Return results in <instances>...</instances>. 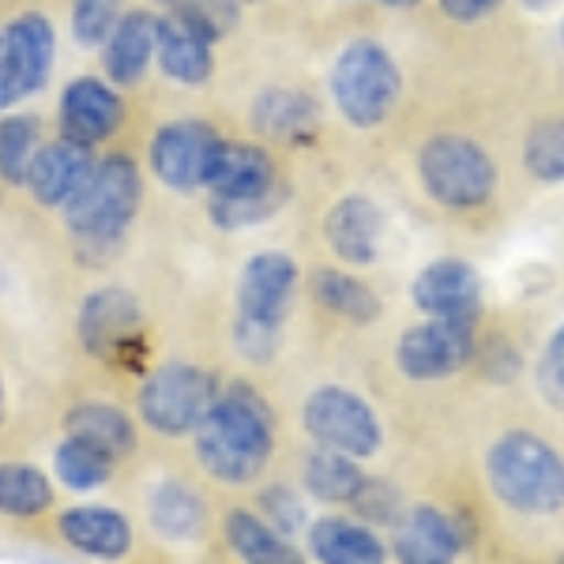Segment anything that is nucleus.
I'll list each match as a JSON object with an SVG mask.
<instances>
[{
  "instance_id": "nucleus-27",
  "label": "nucleus",
  "mask_w": 564,
  "mask_h": 564,
  "mask_svg": "<svg viewBox=\"0 0 564 564\" xmlns=\"http://www.w3.org/2000/svg\"><path fill=\"white\" fill-rule=\"evenodd\" d=\"M302 486L308 489V497H316L321 505L354 508L358 497L366 494L369 475L361 470V459L343 456V452H332V448H316V452H308V459L302 467Z\"/></svg>"
},
{
  "instance_id": "nucleus-23",
  "label": "nucleus",
  "mask_w": 564,
  "mask_h": 564,
  "mask_svg": "<svg viewBox=\"0 0 564 564\" xmlns=\"http://www.w3.org/2000/svg\"><path fill=\"white\" fill-rule=\"evenodd\" d=\"M154 65L162 76L181 87H204L215 76V45L199 39L174 12L159 15V39H154Z\"/></svg>"
},
{
  "instance_id": "nucleus-21",
  "label": "nucleus",
  "mask_w": 564,
  "mask_h": 564,
  "mask_svg": "<svg viewBox=\"0 0 564 564\" xmlns=\"http://www.w3.org/2000/svg\"><path fill=\"white\" fill-rule=\"evenodd\" d=\"M327 245L339 260L354 263V268H366L380 257V234H384V212L377 207V199L354 193L343 196L339 204L327 212L324 223Z\"/></svg>"
},
{
  "instance_id": "nucleus-26",
  "label": "nucleus",
  "mask_w": 564,
  "mask_h": 564,
  "mask_svg": "<svg viewBox=\"0 0 564 564\" xmlns=\"http://www.w3.org/2000/svg\"><path fill=\"white\" fill-rule=\"evenodd\" d=\"M148 516L151 527L170 542H196L207 531V505L193 486H185L181 478H166L151 489L148 497Z\"/></svg>"
},
{
  "instance_id": "nucleus-45",
  "label": "nucleus",
  "mask_w": 564,
  "mask_h": 564,
  "mask_svg": "<svg viewBox=\"0 0 564 564\" xmlns=\"http://www.w3.org/2000/svg\"><path fill=\"white\" fill-rule=\"evenodd\" d=\"M561 45H564V23H561Z\"/></svg>"
},
{
  "instance_id": "nucleus-16",
  "label": "nucleus",
  "mask_w": 564,
  "mask_h": 564,
  "mask_svg": "<svg viewBox=\"0 0 564 564\" xmlns=\"http://www.w3.org/2000/svg\"><path fill=\"white\" fill-rule=\"evenodd\" d=\"M98 166V154L76 143L61 140H45L39 154L31 162V174H26V196L42 207V212H65V207L87 188L90 174Z\"/></svg>"
},
{
  "instance_id": "nucleus-46",
  "label": "nucleus",
  "mask_w": 564,
  "mask_h": 564,
  "mask_svg": "<svg viewBox=\"0 0 564 564\" xmlns=\"http://www.w3.org/2000/svg\"><path fill=\"white\" fill-rule=\"evenodd\" d=\"M557 564H564V553H561V557H557Z\"/></svg>"
},
{
  "instance_id": "nucleus-1",
  "label": "nucleus",
  "mask_w": 564,
  "mask_h": 564,
  "mask_svg": "<svg viewBox=\"0 0 564 564\" xmlns=\"http://www.w3.org/2000/svg\"><path fill=\"white\" fill-rule=\"evenodd\" d=\"M193 452L218 486H252L275 452V414L252 384L234 380L215 395L212 411L193 430Z\"/></svg>"
},
{
  "instance_id": "nucleus-31",
  "label": "nucleus",
  "mask_w": 564,
  "mask_h": 564,
  "mask_svg": "<svg viewBox=\"0 0 564 564\" xmlns=\"http://www.w3.org/2000/svg\"><path fill=\"white\" fill-rule=\"evenodd\" d=\"M117 459H109L106 452L90 448V444L76 441V436L65 433V441L53 448V470L76 494H90V489H102L109 478H113Z\"/></svg>"
},
{
  "instance_id": "nucleus-8",
  "label": "nucleus",
  "mask_w": 564,
  "mask_h": 564,
  "mask_svg": "<svg viewBox=\"0 0 564 564\" xmlns=\"http://www.w3.org/2000/svg\"><path fill=\"white\" fill-rule=\"evenodd\" d=\"M218 395V384L207 369L193 361H166L151 369L135 391L140 422L159 436H188L204 422Z\"/></svg>"
},
{
  "instance_id": "nucleus-6",
  "label": "nucleus",
  "mask_w": 564,
  "mask_h": 564,
  "mask_svg": "<svg viewBox=\"0 0 564 564\" xmlns=\"http://www.w3.org/2000/svg\"><path fill=\"white\" fill-rule=\"evenodd\" d=\"M417 177L433 204L448 212H478L497 193V166L481 143L467 135H433L417 154Z\"/></svg>"
},
{
  "instance_id": "nucleus-37",
  "label": "nucleus",
  "mask_w": 564,
  "mask_h": 564,
  "mask_svg": "<svg viewBox=\"0 0 564 564\" xmlns=\"http://www.w3.org/2000/svg\"><path fill=\"white\" fill-rule=\"evenodd\" d=\"M260 512H263V520L275 527V531L286 534V539H294L297 531L308 527L302 497H297L290 486H282V481H275V486H268L260 494Z\"/></svg>"
},
{
  "instance_id": "nucleus-5",
  "label": "nucleus",
  "mask_w": 564,
  "mask_h": 564,
  "mask_svg": "<svg viewBox=\"0 0 564 564\" xmlns=\"http://www.w3.org/2000/svg\"><path fill=\"white\" fill-rule=\"evenodd\" d=\"M57 68V23L42 8H20L0 20V113L42 95Z\"/></svg>"
},
{
  "instance_id": "nucleus-38",
  "label": "nucleus",
  "mask_w": 564,
  "mask_h": 564,
  "mask_svg": "<svg viewBox=\"0 0 564 564\" xmlns=\"http://www.w3.org/2000/svg\"><path fill=\"white\" fill-rule=\"evenodd\" d=\"M354 512L366 516L369 523H395V516L403 512V508H399V494L388 486L384 478H369L366 494L358 497Z\"/></svg>"
},
{
  "instance_id": "nucleus-39",
  "label": "nucleus",
  "mask_w": 564,
  "mask_h": 564,
  "mask_svg": "<svg viewBox=\"0 0 564 564\" xmlns=\"http://www.w3.org/2000/svg\"><path fill=\"white\" fill-rule=\"evenodd\" d=\"M436 4H441V12L448 15V20L478 23V20H486V15L497 12L500 0H436Z\"/></svg>"
},
{
  "instance_id": "nucleus-15",
  "label": "nucleus",
  "mask_w": 564,
  "mask_h": 564,
  "mask_svg": "<svg viewBox=\"0 0 564 564\" xmlns=\"http://www.w3.org/2000/svg\"><path fill=\"white\" fill-rule=\"evenodd\" d=\"M411 302L433 321L475 324L481 316V275L459 257L433 260L411 282Z\"/></svg>"
},
{
  "instance_id": "nucleus-17",
  "label": "nucleus",
  "mask_w": 564,
  "mask_h": 564,
  "mask_svg": "<svg viewBox=\"0 0 564 564\" xmlns=\"http://www.w3.org/2000/svg\"><path fill=\"white\" fill-rule=\"evenodd\" d=\"M279 181L275 159L260 148V143H241V140H218V148L207 159L204 185L207 196H226V199H245V196H263L271 193Z\"/></svg>"
},
{
  "instance_id": "nucleus-33",
  "label": "nucleus",
  "mask_w": 564,
  "mask_h": 564,
  "mask_svg": "<svg viewBox=\"0 0 564 564\" xmlns=\"http://www.w3.org/2000/svg\"><path fill=\"white\" fill-rule=\"evenodd\" d=\"M523 166L542 185L564 181V117L539 121L523 140Z\"/></svg>"
},
{
  "instance_id": "nucleus-34",
  "label": "nucleus",
  "mask_w": 564,
  "mask_h": 564,
  "mask_svg": "<svg viewBox=\"0 0 564 564\" xmlns=\"http://www.w3.org/2000/svg\"><path fill=\"white\" fill-rule=\"evenodd\" d=\"M124 12H129L124 0H72L68 4L72 42L79 50H102Z\"/></svg>"
},
{
  "instance_id": "nucleus-4",
  "label": "nucleus",
  "mask_w": 564,
  "mask_h": 564,
  "mask_svg": "<svg viewBox=\"0 0 564 564\" xmlns=\"http://www.w3.org/2000/svg\"><path fill=\"white\" fill-rule=\"evenodd\" d=\"M332 102L350 129H377L391 117L403 90L395 57L372 39H354L339 50L327 76Z\"/></svg>"
},
{
  "instance_id": "nucleus-18",
  "label": "nucleus",
  "mask_w": 564,
  "mask_h": 564,
  "mask_svg": "<svg viewBox=\"0 0 564 564\" xmlns=\"http://www.w3.org/2000/svg\"><path fill=\"white\" fill-rule=\"evenodd\" d=\"M154 39H159V15L148 8H129L102 45V76L113 87H140L154 65Z\"/></svg>"
},
{
  "instance_id": "nucleus-14",
  "label": "nucleus",
  "mask_w": 564,
  "mask_h": 564,
  "mask_svg": "<svg viewBox=\"0 0 564 564\" xmlns=\"http://www.w3.org/2000/svg\"><path fill=\"white\" fill-rule=\"evenodd\" d=\"M467 531L452 512L436 505H411L391 523V557L399 564H456Z\"/></svg>"
},
{
  "instance_id": "nucleus-13",
  "label": "nucleus",
  "mask_w": 564,
  "mask_h": 564,
  "mask_svg": "<svg viewBox=\"0 0 564 564\" xmlns=\"http://www.w3.org/2000/svg\"><path fill=\"white\" fill-rule=\"evenodd\" d=\"M218 129L204 117H177V121L159 124L148 143L151 174L170 188V193H196L204 185V170L212 151L218 148Z\"/></svg>"
},
{
  "instance_id": "nucleus-10",
  "label": "nucleus",
  "mask_w": 564,
  "mask_h": 564,
  "mask_svg": "<svg viewBox=\"0 0 564 564\" xmlns=\"http://www.w3.org/2000/svg\"><path fill=\"white\" fill-rule=\"evenodd\" d=\"M297 279H302V268L290 252H252L238 279V321H234V327L238 332L282 335V324H286L297 297Z\"/></svg>"
},
{
  "instance_id": "nucleus-25",
  "label": "nucleus",
  "mask_w": 564,
  "mask_h": 564,
  "mask_svg": "<svg viewBox=\"0 0 564 564\" xmlns=\"http://www.w3.org/2000/svg\"><path fill=\"white\" fill-rule=\"evenodd\" d=\"M226 545L245 564H305V553L297 550L294 539L275 531L263 516L249 512V508H230L223 520Z\"/></svg>"
},
{
  "instance_id": "nucleus-7",
  "label": "nucleus",
  "mask_w": 564,
  "mask_h": 564,
  "mask_svg": "<svg viewBox=\"0 0 564 564\" xmlns=\"http://www.w3.org/2000/svg\"><path fill=\"white\" fill-rule=\"evenodd\" d=\"M76 335L95 361L121 369H143L148 361V321L143 305L124 286H98L79 302Z\"/></svg>"
},
{
  "instance_id": "nucleus-3",
  "label": "nucleus",
  "mask_w": 564,
  "mask_h": 564,
  "mask_svg": "<svg viewBox=\"0 0 564 564\" xmlns=\"http://www.w3.org/2000/svg\"><path fill=\"white\" fill-rule=\"evenodd\" d=\"M494 497L520 516H553L564 508V459L545 436L512 430L486 452Z\"/></svg>"
},
{
  "instance_id": "nucleus-35",
  "label": "nucleus",
  "mask_w": 564,
  "mask_h": 564,
  "mask_svg": "<svg viewBox=\"0 0 564 564\" xmlns=\"http://www.w3.org/2000/svg\"><path fill=\"white\" fill-rule=\"evenodd\" d=\"M238 8H241L238 0H177L166 12H174L181 23L193 26L199 39L215 45L238 26Z\"/></svg>"
},
{
  "instance_id": "nucleus-30",
  "label": "nucleus",
  "mask_w": 564,
  "mask_h": 564,
  "mask_svg": "<svg viewBox=\"0 0 564 564\" xmlns=\"http://www.w3.org/2000/svg\"><path fill=\"white\" fill-rule=\"evenodd\" d=\"M42 117L39 113H0V185L23 188L31 162L42 148Z\"/></svg>"
},
{
  "instance_id": "nucleus-11",
  "label": "nucleus",
  "mask_w": 564,
  "mask_h": 564,
  "mask_svg": "<svg viewBox=\"0 0 564 564\" xmlns=\"http://www.w3.org/2000/svg\"><path fill=\"white\" fill-rule=\"evenodd\" d=\"M129 102L106 76H72L57 95V135L76 148L98 151L121 135Z\"/></svg>"
},
{
  "instance_id": "nucleus-24",
  "label": "nucleus",
  "mask_w": 564,
  "mask_h": 564,
  "mask_svg": "<svg viewBox=\"0 0 564 564\" xmlns=\"http://www.w3.org/2000/svg\"><path fill=\"white\" fill-rule=\"evenodd\" d=\"M65 433L76 436V441L90 444V448L106 452L109 459H129L140 444V433H135V422L121 406L113 403H76L65 414Z\"/></svg>"
},
{
  "instance_id": "nucleus-29",
  "label": "nucleus",
  "mask_w": 564,
  "mask_h": 564,
  "mask_svg": "<svg viewBox=\"0 0 564 564\" xmlns=\"http://www.w3.org/2000/svg\"><path fill=\"white\" fill-rule=\"evenodd\" d=\"M53 508V481L34 463H0V516L34 520Z\"/></svg>"
},
{
  "instance_id": "nucleus-42",
  "label": "nucleus",
  "mask_w": 564,
  "mask_h": 564,
  "mask_svg": "<svg viewBox=\"0 0 564 564\" xmlns=\"http://www.w3.org/2000/svg\"><path fill=\"white\" fill-rule=\"evenodd\" d=\"M4 411H8V399H4V380H0V425H4Z\"/></svg>"
},
{
  "instance_id": "nucleus-28",
  "label": "nucleus",
  "mask_w": 564,
  "mask_h": 564,
  "mask_svg": "<svg viewBox=\"0 0 564 564\" xmlns=\"http://www.w3.org/2000/svg\"><path fill=\"white\" fill-rule=\"evenodd\" d=\"M308 290H313L316 305L335 316H343V321H350V324H372L380 316L377 290H372L366 279L350 275V271L316 268L313 279H308Z\"/></svg>"
},
{
  "instance_id": "nucleus-40",
  "label": "nucleus",
  "mask_w": 564,
  "mask_h": 564,
  "mask_svg": "<svg viewBox=\"0 0 564 564\" xmlns=\"http://www.w3.org/2000/svg\"><path fill=\"white\" fill-rule=\"evenodd\" d=\"M527 12H550V8H557L561 0H520Z\"/></svg>"
},
{
  "instance_id": "nucleus-41",
  "label": "nucleus",
  "mask_w": 564,
  "mask_h": 564,
  "mask_svg": "<svg viewBox=\"0 0 564 564\" xmlns=\"http://www.w3.org/2000/svg\"><path fill=\"white\" fill-rule=\"evenodd\" d=\"M380 4H388V8H411V4H417V0H380Z\"/></svg>"
},
{
  "instance_id": "nucleus-36",
  "label": "nucleus",
  "mask_w": 564,
  "mask_h": 564,
  "mask_svg": "<svg viewBox=\"0 0 564 564\" xmlns=\"http://www.w3.org/2000/svg\"><path fill=\"white\" fill-rule=\"evenodd\" d=\"M534 380H539V395L553 411H564V324H557L545 339V347L534 361Z\"/></svg>"
},
{
  "instance_id": "nucleus-12",
  "label": "nucleus",
  "mask_w": 564,
  "mask_h": 564,
  "mask_svg": "<svg viewBox=\"0 0 564 564\" xmlns=\"http://www.w3.org/2000/svg\"><path fill=\"white\" fill-rule=\"evenodd\" d=\"M475 358V324L463 321H433L411 324L395 343V366L406 380L430 384V380L456 377Z\"/></svg>"
},
{
  "instance_id": "nucleus-43",
  "label": "nucleus",
  "mask_w": 564,
  "mask_h": 564,
  "mask_svg": "<svg viewBox=\"0 0 564 564\" xmlns=\"http://www.w3.org/2000/svg\"><path fill=\"white\" fill-rule=\"evenodd\" d=\"M154 4H162V8H174V4H177V0H154Z\"/></svg>"
},
{
  "instance_id": "nucleus-20",
  "label": "nucleus",
  "mask_w": 564,
  "mask_h": 564,
  "mask_svg": "<svg viewBox=\"0 0 564 564\" xmlns=\"http://www.w3.org/2000/svg\"><path fill=\"white\" fill-rule=\"evenodd\" d=\"M249 117L260 135L279 143H294V148L313 143L316 129H321V106H316L313 95H305L297 87H263L252 98Z\"/></svg>"
},
{
  "instance_id": "nucleus-22",
  "label": "nucleus",
  "mask_w": 564,
  "mask_h": 564,
  "mask_svg": "<svg viewBox=\"0 0 564 564\" xmlns=\"http://www.w3.org/2000/svg\"><path fill=\"white\" fill-rule=\"evenodd\" d=\"M308 557L321 564H388V545L369 523L321 516L305 527Z\"/></svg>"
},
{
  "instance_id": "nucleus-44",
  "label": "nucleus",
  "mask_w": 564,
  "mask_h": 564,
  "mask_svg": "<svg viewBox=\"0 0 564 564\" xmlns=\"http://www.w3.org/2000/svg\"><path fill=\"white\" fill-rule=\"evenodd\" d=\"M238 4H260V0H238Z\"/></svg>"
},
{
  "instance_id": "nucleus-2",
  "label": "nucleus",
  "mask_w": 564,
  "mask_h": 564,
  "mask_svg": "<svg viewBox=\"0 0 564 564\" xmlns=\"http://www.w3.org/2000/svg\"><path fill=\"white\" fill-rule=\"evenodd\" d=\"M143 207V170L129 151L98 159L87 188L61 212L65 230L87 263H106L121 252Z\"/></svg>"
},
{
  "instance_id": "nucleus-9",
  "label": "nucleus",
  "mask_w": 564,
  "mask_h": 564,
  "mask_svg": "<svg viewBox=\"0 0 564 564\" xmlns=\"http://www.w3.org/2000/svg\"><path fill=\"white\" fill-rule=\"evenodd\" d=\"M302 425L316 441V448H332L354 459H372L384 444L377 411L343 384H321L308 391L302 406Z\"/></svg>"
},
{
  "instance_id": "nucleus-19",
  "label": "nucleus",
  "mask_w": 564,
  "mask_h": 564,
  "mask_svg": "<svg viewBox=\"0 0 564 564\" xmlns=\"http://www.w3.org/2000/svg\"><path fill=\"white\" fill-rule=\"evenodd\" d=\"M57 531L72 550L95 561H121L132 550V523L109 505H76L57 516Z\"/></svg>"
},
{
  "instance_id": "nucleus-32",
  "label": "nucleus",
  "mask_w": 564,
  "mask_h": 564,
  "mask_svg": "<svg viewBox=\"0 0 564 564\" xmlns=\"http://www.w3.org/2000/svg\"><path fill=\"white\" fill-rule=\"evenodd\" d=\"M290 199L286 185H275L263 196H245V199H226V196H207V218L212 226H218L223 234H238L252 230V226L268 223L282 212V204Z\"/></svg>"
}]
</instances>
